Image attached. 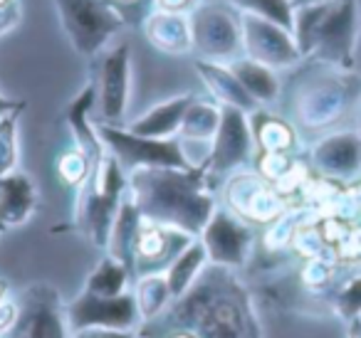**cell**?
<instances>
[{
  "mask_svg": "<svg viewBox=\"0 0 361 338\" xmlns=\"http://www.w3.org/2000/svg\"><path fill=\"white\" fill-rule=\"evenodd\" d=\"M156 321L183 328L193 338H262L250 289L235 277V269L211 262Z\"/></svg>",
  "mask_w": 361,
  "mask_h": 338,
  "instance_id": "obj_1",
  "label": "cell"
},
{
  "mask_svg": "<svg viewBox=\"0 0 361 338\" xmlns=\"http://www.w3.org/2000/svg\"><path fill=\"white\" fill-rule=\"evenodd\" d=\"M129 195L144 220L201 237L216 213L206 165L198 168H139L129 173Z\"/></svg>",
  "mask_w": 361,
  "mask_h": 338,
  "instance_id": "obj_2",
  "label": "cell"
},
{
  "mask_svg": "<svg viewBox=\"0 0 361 338\" xmlns=\"http://www.w3.org/2000/svg\"><path fill=\"white\" fill-rule=\"evenodd\" d=\"M295 42L302 57L314 55L319 62L349 70L359 35L356 0H319L295 8Z\"/></svg>",
  "mask_w": 361,
  "mask_h": 338,
  "instance_id": "obj_3",
  "label": "cell"
},
{
  "mask_svg": "<svg viewBox=\"0 0 361 338\" xmlns=\"http://www.w3.org/2000/svg\"><path fill=\"white\" fill-rule=\"evenodd\" d=\"M85 193L80 200V225L94 247L104 249L109 244L111 225L119 213V205L129 190V175L116 163L111 154H104L92 165L90 178L85 180Z\"/></svg>",
  "mask_w": 361,
  "mask_h": 338,
  "instance_id": "obj_4",
  "label": "cell"
},
{
  "mask_svg": "<svg viewBox=\"0 0 361 338\" xmlns=\"http://www.w3.org/2000/svg\"><path fill=\"white\" fill-rule=\"evenodd\" d=\"M97 136L104 144L106 154L126 170V175L139 168H193L183 154L178 136L173 139H149V136L131 134L126 126H111L94 121Z\"/></svg>",
  "mask_w": 361,
  "mask_h": 338,
  "instance_id": "obj_5",
  "label": "cell"
},
{
  "mask_svg": "<svg viewBox=\"0 0 361 338\" xmlns=\"http://www.w3.org/2000/svg\"><path fill=\"white\" fill-rule=\"evenodd\" d=\"M0 338H72L67 306L57 287L27 284L16 296V318Z\"/></svg>",
  "mask_w": 361,
  "mask_h": 338,
  "instance_id": "obj_6",
  "label": "cell"
},
{
  "mask_svg": "<svg viewBox=\"0 0 361 338\" xmlns=\"http://www.w3.org/2000/svg\"><path fill=\"white\" fill-rule=\"evenodd\" d=\"M62 27L77 52L92 57L121 30V18L104 0H55Z\"/></svg>",
  "mask_w": 361,
  "mask_h": 338,
  "instance_id": "obj_7",
  "label": "cell"
},
{
  "mask_svg": "<svg viewBox=\"0 0 361 338\" xmlns=\"http://www.w3.org/2000/svg\"><path fill=\"white\" fill-rule=\"evenodd\" d=\"M193 50L206 62L231 65L243 50V25L238 11L228 6H198L191 18Z\"/></svg>",
  "mask_w": 361,
  "mask_h": 338,
  "instance_id": "obj_8",
  "label": "cell"
},
{
  "mask_svg": "<svg viewBox=\"0 0 361 338\" xmlns=\"http://www.w3.org/2000/svg\"><path fill=\"white\" fill-rule=\"evenodd\" d=\"M247 116L250 114L235 106H221V126L211 144V156L206 163L211 185L216 178H226L250 163L252 151H255V136H252Z\"/></svg>",
  "mask_w": 361,
  "mask_h": 338,
  "instance_id": "obj_9",
  "label": "cell"
},
{
  "mask_svg": "<svg viewBox=\"0 0 361 338\" xmlns=\"http://www.w3.org/2000/svg\"><path fill=\"white\" fill-rule=\"evenodd\" d=\"M67 323L70 331L82 328H116V331H139L141 313L136 306L134 292L119 296H99L87 289L67 303Z\"/></svg>",
  "mask_w": 361,
  "mask_h": 338,
  "instance_id": "obj_10",
  "label": "cell"
},
{
  "mask_svg": "<svg viewBox=\"0 0 361 338\" xmlns=\"http://www.w3.org/2000/svg\"><path fill=\"white\" fill-rule=\"evenodd\" d=\"M198 239L206 247L208 262L228 269L245 267L255 247V232L250 225L223 208H216Z\"/></svg>",
  "mask_w": 361,
  "mask_h": 338,
  "instance_id": "obj_11",
  "label": "cell"
},
{
  "mask_svg": "<svg viewBox=\"0 0 361 338\" xmlns=\"http://www.w3.org/2000/svg\"><path fill=\"white\" fill-rule=\"evenodd\" d=\"M243 25V50L250 60L270 67V70H282L292 67L302 60V52L295 42V35L285 27L275 25L270 20H262L255 15L240 18Z\"/></svg>",
  "mask_w": 361,
  "mask_h": 338,
  "instance_id": "obj_12",
  "label": "cell"
},
{
  "mask_svg": "<svg viewBox=\"0 0 361 338\" xmlns=\"http://www.w3.org/2000/svg\"><path fill=\"white\" fill-rule=\"evenodd\" d=\"M97 109H99V124L121 126L129 109L131 94V62L129 45H119L104 55L97 77Z\"/></svg>",
  "mask_w": 361,
  "mask_h": 338,
  "instance_id": "obj_13",
  "label": "cell"
},
{
  "mask_svg": "<svg viewBox=\"0 0 361 338\" xmlns=\"http://www.w3.org/2000/svg\"><path fill=\"white\" fill-rule=\"evenodd\" d=\"M193 239L196 237H191L186 232H178V230L144 220L134 247V279L149 277V274H166V269L173 264V259Z\"/></svg>",
  "mask_w": 361,
  "mask_h": 338,
  "instance_id": "obj_14",
  "label": "cell"
},
{
  "mask_svg": "<svg viewBox=\"0 0 361 338\" xmlns=\"http://www.w3.org/2000/svg\"><path fill=\"white\" fill-rule=\"evenodd\" d=\"M312 165L326 178L349 180L361 173V136L354 131L324 136L312 149Z\"/></svg>",
  "mask_w": 361,
  "mask_h": 338,
  "instance_id": "obj_15",
  "label": "cell"
},
{
  "mask_svg": "<svg viewBox=\"0 0 361 338\" xmlns=\"http://www.w3.org/2000/svg\"><path fill=\"white\" fill-rule=\"evenodd\" d=\"M228 203L233 213L243 220H255L267 223L280 213V200L275 190H270L255 175H238L228 185Z\"/></svg>",
  "mask_w": 361,
  "mask_h": 338,
  "instance_id": "obj_16",
  "label": "cell"
},
{
  "mask_svg": "<svg viewBox=\"0 0 361 338\" xmlns=\"http://www.w3.org/2000/svg\"><path fill=\"white\" fill-rule=\"evenodd\" d=\"M193 101H196V94L171 96L169 101H161V104L151 106L139 119L129 121L126 129L136 136H149V139H173V136H178L183 116H186L188 106Z\"/></svg>",
  "mask_w": 361,
  "mask_h": 338,
  "instance_id": "obj_17",
  "label": "cell"
},
{
  "mask_svg": "<svg viewBox=\"0 0 361 338\" xmlns=\"http://www.w3.org/2000/svg\"><path fill=\"white\" fill-rule=\"evenodd\" d=\"M37 208V190L32 180L20 170L0 178V230L23 225Z\"/></svg>",
  "mask_w": 361,
  "mask_h": 338,
  "instance_id": "obj_18",
  "label": "cell"
},
{
  "mask_svg": "<svg viewBox=\"0 0 361 338\" xmlns=\"http://www.w3.org/2000/svg\"><path fill=\"white\" fill-rule=\"evenodd\" d=\"M196 70L201 72V80L206 82L208 92H211L213 99H216L221 106H235V109H243L245 114L257 111V106H260V104H257V101L247 94L245 87L238 82V77L233 75L228 65L198 60Z\"/></svg>",
  "mask_w": 361,
  "mask_h": 338,
  "instance_id": "obj_19",
  "label": "cell"
},
{
  "mask_svg": "<svg viewBox=\"0 0 361 338\" xmlns=\"http://www.w3.org/2000/svg\"><path fill=\"white\" fill-rule=\"evenodd\" d=\"M141 223H144V215L139 213L134 198L126 190L124 200L119 205V213L114 218V225H111L106 254H111L121 264H126L131 269V274H134V247H136V239H139Z\"/></svg>",
  "mask_w": 361,
  "mask_h": 338,
  "instance_id": "obj_20",
  "label": "cell"
},
{
  "mask_svg": "<svg viewBox=\"0 0 361 338\" xmlns=\"http://www.w3.org/2000/svg\"><path fill=\"white\" fill-rule=\"evenodd\" d=\"M228 67L257 104H272L280 96V80L270 67L260 65L250 57H238Z\"/></svg>",
  "mask_w": 361,
  "mask_h": 338,
  "instance_id": "obj_21",
  "label": "cell"
},
{
  "mask_svg": "<svg viewBox=\"0 0 361 338\" xmlns=\"http://www.w3.org/2000/svg\"><path fill=\"white\" fill-rule=\"evenodd\" d=\"M208 267V254L206 247H203L201 239H193L178 257L173 259L169 269H166V282H169L171 289V299H180L188 289L193 287L201 272Z\"/></svg>",
  "mask_w": 361,
  "mask_h": 338,
  "instance_id": "obj_22",
  "label": "cell"
},
{
  "mask_svg": "<svg viewBox=\"0 0 361 338\" xmlns=\"http://www.w3.org/2000/svg\"><path fill=\"white\" fill-rule=\"evenodd\" d=\"M134 287V274L126 264L114 259L111 254H104L102 262L90 272L85 282V289L99 296H119V294L131 292Z\"/></svg>",
  "mask_w": 361,
  "mask_h": 338,
  "instance_id": "obj_23",
  "label": "cell"
},
{
  "mask_svg": "<svg viewBox=\"0 0 361 338\" xmlns=\"http://www.w3.org/2000/svg\"><path fill=\"white\" fill-rule=\"evenodd\" d=\"M218 126H221V104L196 99L188 106L186 116H183L178 139L213 144V139H216V134H218Z\"/></svg>",
  "mask_w": 361,
  "mask_h": 338,
  "instance_id": "obj_24",
  "label": "cell"
},
{
  "mask_svg": "<svg viewBox=\"0 0 361 338\" xmlns=\"http://www.w3.org/2000/svg\"><path fill=\"white\" fill-rule=\"evenodd\" d=\"M134 299H136V306H139L141 313V321H151L156 318L159 313L166 311L173 299H171V289L169 282H166V274H149V277H139L134 279Z\"/></svg>",
  "mask_w": 361,
  "mask_h": 338,
  "instance_id": "obj_25",
  "label": "cell"
},
{
  "mask_svg": "<svg viewBox=\"0 0 361 338\" xmlns=\"http://www.w3.org/2000/svg\"><path fill=\"white\" fill-rule=\"evenodd\" d=\"M252 136H255V146L260 154H285L295 146V131L280 119L255 111L252 114Z\"/></svg>",
  "mask_w": 361,
  "mask_h": 338,
  "instance_id": "obj_26",
  "label": "cell"
},
{
  "mask_svg": "<svg viewBox=\"0 0 361 338\" xmlns=\"http://www.w3.org/2000/svg\"><path fill=\"white\" fill-rule=\"evenodd\" d=\"M180 18H176V13L169 15H156L151 20L149 27V40L154 47L166 52H188L193 50V40H191V25L180 23L178 27H173Z\"/></svg>",
  "mask_w": 361,
  "mask_h": 338,
  "instance_id": "obj_27",
  "label": "cell"
},
{
  "mask_svg": "<svg viewBox=\"0 0 361 338\" xmlns=\"http://www.w3.org/2000/svg\"><path fill=\"white\" fill-rule=\"evenodd\" d=\"M233 8L245 15H255L270 20L285 30H295V8L290 0H231Z\"/></svg>",
  "mask_w": 361,
  "mask_h": 338,
  "instance_id": "obj_28",
  "label": "cell"
},
{
  "mask_svg": "<svg viewBox=\"0 0 361 338\" xmlns=\"http://www.w3.org/2000/svg\"><path fill=\"white\" fill-rule=\"evenodd\" d=\"M18 114L20 111L0 121V178L13 173L18 165Z\"/></svg>",
  "mask_w": 361,
  "mask_h": 338,
  "instance_id": "obj_29",
  "label": "cell"
},
{
  "mask_svg": "<svg viewBox=\"0 0 361 338\" xmlns=\"http://www.w3.org/2000/svg\"><path fill=\"white\" fill-rule=\"evenodd\" d=\"M334 311L341 318L351 321V318L361 316V277H354L334 294Z\"/></svg>",
  "mask_w": 361,
  "mask_h": 338,
  "instance_id": "obj_30",
  "label": "cell"
},
{
  "mask_svg": "<svg viewBox=\"0 0 361 338\" xmlns=\"http://www.w3.org/2000/svg\"><path fill=\"white\" fill-rule=\"evenodd\" d=\"M72 338H139V333L116 331V328H82V331H72Z\"/></svg>",
  "mask_w": 361,
  "mask_h": 338,
  "instance_id": "obj_31",
  "label": "cell"
},
{
  "mask_svg": "<svg viewBox=\"0 0 361 338\" xmlns=\"http://www.w3.org/2000/svg\"><path fill=\"white\" fill-rule=\"evenodd\" d=\"M23 101H13V99H6V96L0 94V121L6 119V116H11V114H16V111H20L23 109Z\"/></svg>",
  "mask_w": 361,
  "mask_h": 338,
  "instance_id": "obj_32",
  "label": "cell"
},
{
  "mask_svg": "<svg viewBox=\"0 0 361 338\" xmlns=\"http://www.w3.org/2000/svg\"><path fill=\"white\" fill-rule=\"evenodd\" d=\"M191 3L193 0H159V6L169 13H176V11H180V8H188Z\"/></svg>",
  "mask_w": 361,
  "mask_h": 338,
  "instance_id": "obj_33",
  "label": "cell"
},
{
  "mask_svg": "<svg viewBox=\"0 0 361 338\" xmlns=\"http://www.w3.org/2000/svg\"><path fill=\"white\" fill-rule=\"evenodd\" d=\"M349 338H361V316L349 321Z\"/></svg>",
  "mask_w": 361,
  "mask_h": 338,
  "instance_id": "obj_34",
  "label": "cell"
},
{
  "mask_svg": "<svg viewBox=\"0 0 361 338\" xmlns=\"http://www.w3.org/2000/svg\"><path fill=\"white\" fill-rule=\"evenodd\" d=\"M6 296H8V284L6 279H0V306L6 303Z\"/></svg>",
  "mask_w": 361,
  "mask_h": 338,
  "instance_id": "obj_35",
  "label": "cell"
},
{
  "mask_svg": "<svg viewBox=\"0 0 361 338\" xmlns=\"http://www.w3.org/2000/svg\"><path fill=\"white\" fill-rule=\"evenodd\" d=\"M310 3H319V0H297V6H310Z\"/></svg>",
  "mask_w": 361,
  "mask_h": 338,
  "instance_id": "obj_36",
  "label": "cell"
},
{
  "mask_svg": "<svg viewBox=\"0 0 361 338\" xmlns=\"http://www.w3.org/2000/svg\"><path fill=\"white\" fill-rule=\"evenodd\" d=\"M359 136H361V129H359Z\"/></svg>",
  "mask_w": 361,
  "mask_h": 338,
  "instance_id": "obj_37",
  "label": "cell"
},
{
  "mask_svg": "<svg viewBox=\"0 0 361 338\" xmlns=\"http://www.w3.org/2000/svg\"><path fill=\"white\" fill-rule=\"evenodd\" d=\"M0 232H3V230H0Z\"/></svg>",
  "mask_w": 361,
  "mask_h": 338,
  "instance_id": "obj_38",
  "label": "cell"
}]
</instances>
